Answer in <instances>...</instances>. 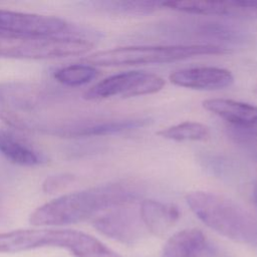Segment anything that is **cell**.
Here are the masks:
<instances>
[{
	"label": "cell",
	"mask_w": 257,
	"mask_h": 257,
	"mask_svg": "<svg viewBox=\"0 0 257 257\" xmlns=\"http://www.w3.org/2000/svg\"><path fill=\"white\" fill-rule=\"evenodd\" d=\"M99 117L84 114L71 95L52 87L0 82V119L15 128L60 138H88Z\"/></svg>",
	"instance_id": "cell-1"
},
{
	"label": "cell",
	"mask_w": 257,
	"mask_h": 257,
	"mask_svg": "<svg viewBox=\"0 0 257 257\" xmlns=\"http://www.w3.org/2000/svg\"><path fill=\"white\" fill-rule=\"evenodd\" d=\"M145 186L137 180H118L62 195L35 209L29 218L35 226H62L94 219L100 214L141 199Z\"/></svg>",
	"instance_id": "cell-2"
},
{
	"label": "cell",
	"mask_w": 257,
	"mask_h": 257,
	"mask_svg": "<svg viewBox=\"0 0 257 257\" xmlns=\"http://www.w3.org/2000/svg\"><path fill=\"white\" fill-rule=\"evenodd\" d=\"M44 247L66 249L73 257H122L95 237L73 229H18L0 233V253Z\"/></svg>",
	"instance_id": "cell-3"
},
{
	"label": "cell",
	"mask_w": 257,
	"mask_h": 257,
	"mask_svg": "<svg viewBox=\"0 0 257 257\" xmlns=\"http://www.w3.org/2000/svg\"><path fill=\"white\" fill-rule=\"evenodd\" d=\"M186 202L196 217L218 234L239 243L257 240V221L241 205L219 194L195 191Z\"/></svg>",
	"instance_id": "cell-4"
},
{
	"label": "cell",
	"mask_w": 257,
	"mask_h": 257,
	"mask_svg": "<svg viewBox=\"0 0 257 257\" xmlns=\"http://www.w3.org/2000/svg\"><path fill=\"white\" fill-rule=\"evenodd\" d=\"M230 50L211 43L177 45H134L91 53L82 60L92 66H131L162 64L185 60L200 55H223Z\"/></svg>",
	"instance_id": "cell-5"
},
{
	"label": "cell",
	"mask_w": 257,
	"mask_h": 257,
	"mask_svg": "<svg viewBox=\"0 0 257 257\" xmlns=\"http://www.w3.org/2000/svg\"><path fill=\"white\" fill-rule=\"evenodd\" d=\"M95 42L83 36H41L0 33V58L54 59L81 55Z\"/></svg>",
	"instance_id": "cell-6"
},
{
	"label": "cell",
	"mask_w": 257,
	"mask_h": 257,
	"mask_svg": "<svg viewBox=\"0 0 257 257\" xmlns=\"http://www.w3.org/2000/svg\"><path fill=\"white\" fill-rule=\"evenodd\" d=\"M164 86L165 80L160 75L132 70L115 73L103 78L88 88L82 97L87 101L117 95L123 98L136 97L159 92Z\"/></svg>",
	"instance_id": "cell-7"
},
{
	"label": "cell",
	"mask_w": 257,
	"mask_h": 257,
	"mask_svg": "<svg viewBox=\"0 0 257 257\" xmlns=\"http://www.w3.org/2000/svg\"><path fill=\"white\" fill-rule=\"evenodd\" d=\"M161 32L181 38H197L229 43H244L249 33L231 23L216 20H191L164 24Z\"/></svg>",
	"instance_id": "cell-8"
},
{
	"label": "cell",
	"mask_w": 257,
	"mask_h": 257,
	"mask_svg": "<svg viewBox=\"0 0 257 257\" xmlns=\"http://www.w3.org/2000/svg\"><path fill=\"white\" fill-rule=\"evenodd\" d=\"M92 225L102 235L127 245L139 242L147 231L140 212L128 205L100 214L92 220Z\"/></svg>",
	"instance_id": "cell-9"
},
{
	"label": "cell",
	"mask_w": 257,
	"mask_h": 257,
	"mask_svg": "<svg viewBox=\"0 0 257 257\" xmlns=\"http://www.w3.org/2000/svg\"><path fill=\"white\" fill-rule=\"evenodd\" d=\"M163 7L193 15L257 20V1H166Z\"/></svg>",
	"instance_id": "cell-10"
},
{
	"label": "cell",
	"mask_w": 257,
	"mask_h": 257,
	"mask_svg": "<svg viewBox=\"0 0 257 257\" xmlns=\"http://www.w3.org/2000/svg\"><path fill=\"white\" fill-rule=\"evenodd\" d=\"M66 28L65 20L58 17L0 9V33L53 36Z\"/></svg>",
	"instance_id": "cell-11"
},
{
	"label": "cell",
	"mask_w": 257,
	"mask_h": 257,
	"mask_svg": "<svg viewBox=\"0 0 257 257\" xmlns=\"http://www.w3.org/2000/svg\"><path fill=\"white\" fill-rule=\"evenodd\" d=\"M162 257H230L197 228L172 235L163 247Z\"/></svg>",
	"instance_id": "cell-12"
},
{
	"label": "cell",
	"mask_w": 257,
	"mask_h": 257,
	"mask_svg": "<svg viewBox=\"0 0 257 257\" xmlns=\"http://www.w3.org/2000/svg\"><path fill=\"white\" fill-rule=\"evenodd\" d=\"M169 79L177 86L198 90L223 89L234 82V76L230 70L215 66L182 68L172 72Z\"/></svg>",
	"instance_id": "cell-13"
},
{
	"label": "cell",
	"mask_w": 257,
	"mask_h": 257,
	"mask_svg": "<svg viewBox=\"0 0 257 257\" xmlns=\"http://www.w3.org/2000/svg\"><path fill=\"white\" fill-rule=\"evenodd\" d=\"M139 212L146 230L159 237L166 235L180 219L176 205L153 199L143 200Z\"/></svg>",
	"instance_id": "cell-14"
},
{
	"label": "cell",
	"mask_w": 257,
	"mask_h": 257,
	"mask_svg": "<svg viewBox=\"0 0 257 257\" xmlns=\"http://www.w3.org/2000/svg\"><path fill=\"white\" fill-rule=\"evenodd\" d=\"M202 105L232 126L257 125V106L251 103L229 98H209L205 99Z\"/></svg>",
	"instance_id": "cell-15"
},
{
	"label": "cell",
	"mask_w": 257,
	"mask_h": 257,
	"mask_svg": "<svg viewBox=\"0 0 257 257\" xmlns=\"http://www.w3.org/2000/svg\"><path fill=\"white\" fill-rule=\"evenodd\" d=\"M0 154L10 163L33 167L43 162L42 156L9 131L0 130Z\"/></svg>",
	"instance_id": "cell-16"
},
{
	"label": "cell",
	"mask_w": 257,
	"mask_h": 257,
	"mask_svg": "<svg viewBox=\"0 0 257 257\" xmlns=\"http://www.w3.org/2000/svg\"><path fill=\"white\" fill-rule=\"evenodd\" d=\"M163 2L149 0H105L86 3L95 10L113 15L143 16L150 15L163 8Z\"/></svg>",
	"instance_id": "cell-17"
},
{
	"label": "cell",
	"mask_w": 257,
	"mask_h": 257,
	"mask_svg": "<svg viewBox=\"0 0 257 257\" xmlns=\"http://www.w3.org/2000/svg\"><path fill=\"white\" fill-rule=\"evenodd\" d=\"M157 135L174 142H205L211 138V131L204 123L187 120L164 127Z\"/></svg>",
	"instance_id": "cell-18"
},
{
	"label": "cell",
	"mask_w": 257,
	"mask_h": 257,
	"mask_svg": "<svg viewBox=\"0 0 257 257\" xmlns=\"http://www.w3.org/2000/svg\"><path fill=\"white\" fill-rule=\"evenodd\" d=\"M98 74V70L87 63L70 64L57 69L54 78L66 86H80L93 80Z\"/></svg>",
	"instance_id": "cell-19"
},
{
	"label": "cell",
	"mask_w": 257,
	"mask_h": 257,
	"mask_svg": "<svg viewBox=\"0 0 257 257\" xmlns=\"http://www.w3.org/2000/svg\"><path fill=\"white\" fill-rule=\"evenodd\" d=\"M74 181V177L70 174H58L49 176L43 182V191L45 193H56L67 187Z\"/></svg>",
	"instance_id": "cell-20"
},
{
	"label": "cell",
	"mask_w": 257,
	"mask_h": 257,
	"mask_svg": "<svg viewBox=\"0 0 257 257\" xmlns=\"http://www.w3.org/2000/svg\"><path fill=\"white\" fill-rule=\"evenodd\" d=\"M253 198H254V201H255V203H256V205H257V184H256V186H255V188H254Z\"/></svg>",
	"instance_id": "cell-21"
},
{
	"label": "cell",
	"mask_w": 257,
	"mask_h": 257,
	"mask_svg": "<svg viewBox=\"0 0 257 257\" xmlns=\"http://www.w3.org/2000/svg\"><path fill=\"white\" fill-rule=\"evenodd\" d=\"M254 91L257 93V84L254 86Z\"/></svg>",
	"instance_id": "cell-22"
}]
</instances>
